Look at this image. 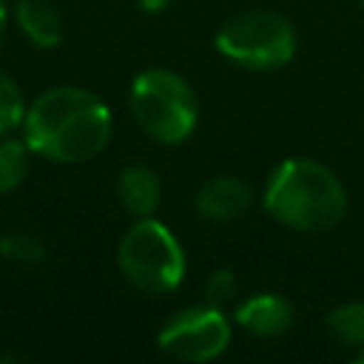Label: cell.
Here are the masks:
<instances>
[{"label":"cell","mask_w":364,"mask_h":364,"mask_svg":"<svg viewBox=\"0 0 364 364\" xmlns=\"http://www.w3.org/2000/svg\"><path fill=\"white\" fill-rule=\"evenodd\" d=\"M23 134L26 145L43 159L63 165L85 162L108 145L111 111L85 88H48L26 108Z\"/></svg>","instance_id":"obj_1"},{"label":"cell","mask_w":364,"mask_h":364,"mask_svg":"<svg viewBox=\"0 0 364 364\" xmlns=\"http://www.w3.org/2000/svg\"><path fill=\"white\" fill-rule=\"evenodd\" d=\"M264 210L284 228L301 233L333 230L347 213L341 179L321 162L296 156L284 159L264 188Z\"/></svg>","instance_id":"obj_2"},{"label":"cell","mask_w":364,"mask_h":364,"mask_svg":"<svg viewBox=\"0 0 364 364\" xmlns=\"http://www.w3.org/2000/svg\"><path fill=\"white\" fill-rule=\"evenodd\" d=\"M131 114L154 142L176 145L193 134L199 102L179 74L168 68H148L131 85Z\"/></svg>","instance_id":"obj_3"},{"label":"cell","mask_w":364,"mask_h":364,"mask_svg":"<svg viewBox=\"0 0 364 364\" xmlns=\"http://www.w3.org/2000/svg\"><path fill=\"white\" fill-rule=\"evenodd\" d=\"M117 264L128 284L151 296L171 293L185 279V253L176 236L154 216H142L125 230Z\"/></svg>","instance_id":"obj_4"},{"label":"cell","mask_w":364,"mask_h":364,"mask_svg":"<svg viewBox=\"0 0 364 364\" xmlns=\"http://www.w3.org/2000/svg\"><path fill=\"white\" fill-rule=\"evenodd\" d=\"M216 48L245 68H282L296 54V31L276 11H242L216 31Z\"/></svg>","instance_id":"obj_5"},{"label":"cell","mask_w":364,"mask_h":364,"mask_svg":"<svg viewBox=\"0 0 364 364\" xmlns=\"http://www.w3.org/2000/svg\"><path fill=\"white\" fill-rule=\"evenodd\" d=\"M156 344L162 353L179 361H213L230 344V321L219 307H188L165 321Z\"/></svg>","instance_id":"obj_6"},{"label":"cell","mask_w":364,"mask_h":364,"mask_svg":"<svg viewBox=\"0 0 364 364\" xmlns=\"http://www.w3.org/2000/svg\"><path fill=\"white\" fill-rule=\"evenodd\" d=\"M253 202V191L239 176H213L196 191V213L208 222H230Z\"/></svg>","instance_id":"obj_7"},{"label":"cell","mask_w":364,"mask_h":364,"mask_svg":"<svg viewBox=\"0 0 364 364\" xmlns=\"http://www.w3.org/2000/svg\"><path fill=\"white\" fill-rule=\"evenodd\" d=\"M293 318H296L293 304L279 293H256L236 307L239 327H245L247 333L262 336V338H273V336L287 333Z\"/></svg>","instance_id":"obj_8"},{"label":"cell","mask_w":364,"mask_h":364,"mask_svg":"<svg viewBox=\"0 0 364 364\" xmlns=\"http://www.w3.org/2000/svg\"><path fill=\"white\" fill-rule=\"evenodd\" d=\"M117 199L136 219L154 216V210L159 208V199H162V185H159L156 171L142 162L125 165L117 179Z\"/></svg>","instance_id":"obj_9"},{"label":"cell","mask_w":364,"mask_h":364,"mask_svg":"<svg viewBox=\"0 0 364 364\" xmlns=\"http://www.w3.org/2000/svg\"><path fill=\"white\" fill-rule=\"evenodd\" d=\"M17 26L37 48H57L63 40L60 11L48 0H17Z\"/></svg>","instance_id":"obj_10"},{"label":"cell","mask_w":364,"mask_h":364,"mask_svg":"<svg viewBox=\"0 0 364 364\" xmlns=\"http://www.w3.org/2000/svg\"><path fill=\"white\" fill-rule=\"evenodd\" d=\"M327 330L347 347H364V301H347L327 313Z\"/></svg>","instance_id":"obj_11"},{"label":"cell","mask_w":364,"mask_h":364,"mask_svg":"<svg viewBox=\"0 0 364 364\" xmlns=\"http://www.w3.org/2000/svg\"><path fill=\"white\" fill-rule=\"evenodd\" d=\"M28 151L31 148L26 145V139L20 142V139H11V136L3 134V139H0V193L14 191L26 179Z\"/></svg>","instance_id":"obj_12"},{"label":"cell","mask_w":364,"mask_h":364,"mask_svg":"<svg viewBox=\"0 0 364 364\" xmlns=\"http://www.w3.org/2000/svg\"><path fill=\"white\" fill-rule=\"evenodd\" d=\"M0 256L14 264H37L46 259V245L31 230H6L0 233Z\"/></svg>","instance_id":"obj_13"},{"label":"cell","mask_w":364,"mask_h":364,"mask_svg":"<svg viewBox=\"0 0 364 364\" xmlns=\"http://www.w3.org/2000/svg\"><path fill=\"white\" fill-rule=\"evenodd\" d=\"M26 100H23V91L20 85L6 74L0 71V136L3 134H11L14 128L23 125L26 119Z\"/></svg>","instance_id":"obj_14"},{"label":"cell","mask_w":364,"mask_h":364,"mask_svg":"<svg viewBox=\"0 0 364 364\" xmlns=\"http://www.w3.org/2000/svg\"><path fill=\"white\" fill-rule=\"evenodd\" d=\"M205 304H210V307H228L236 296H239V279H236V273L233 270H213L210 276H208V282H205Z\"/></svg>","instance_id":"obj_15"},{"label":"cell","mask_w":364,"mask_h":364,"mask_svg":"<svg viewBox=\"0 0 364 364\" xmlns=\"http://www.w3.org/2000/svg\"><path fill=\"white\" fill-rule=\"evenodd\" d=\"M139 3V9H145V11H162L171 0H136Z\"/></svg>","instance_id":"obj_16"},{"label":"cell","mask_w":364,"mask_h":364,"mask_svg":"<svg viewBox=\"0 0 364 364\" xmlns=\"http://www.w3.org/2000/svg\"><path fill=\"white\" fill-rule=\"evenodd\" d=\"M3 26H6V0H0V34H3Z\"/></svg>","instance_id":"obj_17"},{"label":"cell","mask_w":364,"mask_h":364,"mask_svg":"<svg viewBox=\"0 0 364 364\" xmlns=\"http://www.w3.org/2000/svg\"><path fill=\"white\" fill-rule=\"evenodd\" d=\"M355 361H358V364H364V347H361V350L355 353Z\"/></svg>","instance_id":"obj_18"},{"label":"cell","mask_w":364,"mask_h":364,"mask_svg":"<svg viewBox=\"0 0 364 364\" xmlns=\"http://www.w3.org/2000/svg\"><path fill=\"white\" fill-rule=\"evenodd\" d=\"M358 3H361V6H364V0H358Z\"/></svg>","instance_id":"obj_19"}]
</instances>
